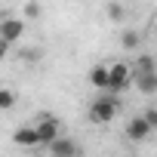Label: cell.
<instances>
[{
    "instance_id": "6da1fadb",
    "label": "cell",
    "mask_w": 157,
    "mask_h": 157,
    "mask_svg": "<svg viewBox=\"0 0 157 157\" xmlns=\"http://www.w3.org/2000/svg\"><path fill=\"white\" fill-rule=\"evenodd\" d=\"M117 111H120L117 96H114V93H105V96H99V99L90 105V120L105 126V123H111V120L117 117Z\"/></svg>"
},
{
    "instance_id": "7a4b0ae2",
    "label": "cell",
    "mask_w": 157,
    "mask_h": 157,
    "mask_svg": "<svg viewBox=\"0 0 157 157\" xmlns=\"http://www.w3.org/2000/svg\"><path fill=\"white\" fill-rule=\"evenodd\" d=\"M105 68H108V83H105V93L120 96V93L132 83V65H126V62H111V65H105Z\"/></svg>"
},
{
    "instance_id": "3957f363",
    "label": "cell",
    "mask_w": 157,
    "mask_h": 157,
    "mask_svg": "<svg viewBox=\"0 0 157 157\" xmlns=\"http://www.w3.org/2000/svg\"><path fill=\"white\" fill-rule=\"evenodd\" d=\"M22 34H25V22L19 16H10V13L0 16V40L3 43H16Z\"/></svg>"
},
{
    "instance_id": "277c9868",
    "label": "cell",
    "mask_w": 157,
    "mask_h": 157,
    "mask_svg": "<svg viewBox=\"0 0 157 157\" xmlns=\"http://www.w3.org/2000/svg\"><path fill=\"white\" fill-rule=\"evenodd\" d=\"M34 129H37V139H40V145H49L56 136H62V120H56V117L43 114V117L34 123Z\"/></svg>"
},
{
    "instance_id": "5b68a950",
    "label": "cell",
    "mask_w": 157,
    "mask_h": 157,
    "mask_svg": "<svg viewBox=\"0 0 157 157\" xmlns=\"http://www.w3.org/2000/svg\"><path fill=\"white\" fill-rule=\"evenodd\" d=\"M151 132H154V126H151L145 117H132V120L126 123V139H129V142H145Z\"/></svg>"
},
{
    "instance_id": "8992f818",
    "label": "cell",
    "mask_w": 157,
    "mask_h": 157,
    "mask_svg": "<svg viewBox=\"0 0 157 157\" xmlns=\"http://www.w3.org/2000/svg\"><path fill=\"white\" fill-rule=\"evenodd\" d=\"M46 148H49L56 157H74L77 151H80V148H77V142H71V139H65V136H56Z\"/></svg>"
},
{
    "instance_id": "52a82bcc",
    "label": "cell",
    "mask_w": 157,
    "mask_h": 157,
    "mask_svg": "<svg viewBox=\"0 0 157 157\" xmlns=\"http://www.w3.org/2000/svg\"><path fill=\"white\" fill-rule=\"evenodd\" d=\"M13 142L19 148H40V139H37V129L34 126H19L13 132Z\"/></svg>"
},
{
    "instance_id": "ba28073f",
    "label": "cell",
    "mask_w": 157,
    "mask_h": 157,
    "mask_svg": "<svg viewBox=\"0 0 157 157\" xmlns=\"http://www.w3.org/2000/svg\"><path fill=\"white\" fill-rule=\"evenodd\" d=\"M132 83L139 86V93L154 96V93H157V71H142V74H132Z\"/></svg>"
},
{
    "instance_id": "9c48e42d",
    "label": "cell",
    "mask_w": 157,
    "mask_h": 157,
    "mask_svg": "<svg viewBox=\"0 0 157 157\" xmlns=\"http://www.w3.org/2000/svg\"><path fill=\"white\" fill-rule=\"evenodd\" d=\"M90 83L105 93V83H108V68H105V65H96V68L90 71Z\"/></svg>"
},
{
    "instance_id": "30bf717a",
    "label": "cell",
    "mask_w": 157,
    "mask_h": 157,
    "mask_svg": "<svg viewBox=\"0 0 157 157\" xmlns=\"http://www.w3.org/2000/svg\"><path fill=\"white\" fill-rule=\"evenodd\" d=\"M142 71H157V65H154V56H151V52H142V56L136 59L132 74H142Z\"/></svg>"
},
{
    "instance_id": "8fae6325",
    "label": "cell",
    "mask_w": 157,
    "mask_h": 157,
    "mask_svg": "<svg viewBox=\"0 0 157 157\" xmlns=\"http://www.w3.org/2000/svg\"><path fill=\"white\" fill-rule=\"evenodd\" d=\"M120 46L123 49H139L142 46V34L139 31H123L120 34Z\"/></svg>"
},
{
    "instance_id": "7c38bea8",
    "label": "cell",
    "mask_w": 157,
    "mask_h": 157,
    "mask_svg": "<svg viewBox=\"0 0 157 157\" xmlns=\"http://www.w3.org/2000/svg\"><path fill=\"white\" fill-rule=\"evenodd\" d=\"M16 108V93L13 90H0V111H10Z\"/></svg>"
},
{
    "instance_id": "4fadbf2b",
    "label": "cell",
    "mask_w": 157,
    "mask_h": 157,
    "mask_svg": "<svg viewBox=\"0 0 157 157\" xmlns=\"http://www.w3.org/2000/svg\"><path fill=\"white\" fill-rule=\"evenodd\" d=\"M22 16L25 19H40V3L37 0H28V3L22 6Z\"/></svg>"
},
{
    "instance_id": "5bb4252c",
    "label": "cell",
    "mask_w": 157,
    "mask_h": 157,
    "mask_svg": "<svg viewBox=\"0 0 157 157\" xmlns=\"http://www.w3.org/2000/svg\"><path fill=\"white\" fill-rule=\"evenodd\" d=\"M105 10H108V19H111V22H120V19H123V6H120V3H108Z\"/></svg>"
},
{
    "instance_id": "9a60e30c",
    "label": "cell",
    "mask_w": 157,
    "mask_h": 157,
    "mask_svg": "<svg viewBox=\"0 0 157 157\" xmlns=\"http://www.w3.org/2000/svg\"><path fill=\"white\" fill-rule=\"evenodd\" d=\"M22 59H25L28 65H31V62H40V49H25V52H22Z\"/></svg>"
},
{
    "instance_id": "2e32d148",
    "label": "cell",
    "mask_w": 157,
    "mask_h": 157,
    "mask_svg": "<svg viewBox=\"0 0 157 157\" xmlns=\"http://www.w3.org/2000/svg\"><path fill=\"white\" fill-rule=\"evenodd\" d=\"M142 117H145V120H148V123H151V126L157 129V108H148V111H145Z\"/></svg>"
}]
</instances>
